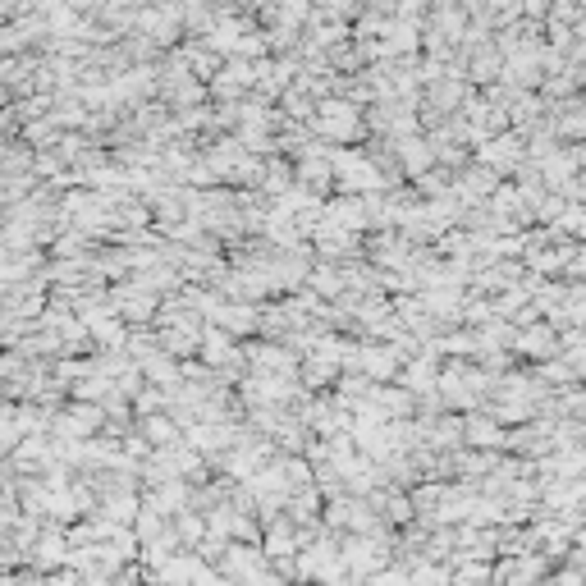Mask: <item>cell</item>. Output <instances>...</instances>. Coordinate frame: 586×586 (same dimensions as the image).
I'll use <instances>...</instances> for the list:
<instances>
[{
  "label": "cell",
  "instance_id": "7a4b0ae2",
  "mask_svg": "<svg viewBox=\"0 0 586 586\" xmlns=\"http://www.w3.org/2000/svg\"><path fill=\"white\" fill-rule=\"evenodd\" d=\"M28 564L37 568V573H55V568H65L69 564V550L55 536H46L42 545H33V554H28Z\"/></svg>",
  "mask_w": 586,
  "mask_h": 586
},
{
  "label": "cell",
  "instance_id": "277c9868",
  "mask_svg": "<svg viewBox=\"0 0 586 586\" xmlns=\"http://www.w3.org/2000/svg\"><path fill=\"white\" fill-rule=\"evenodd\" d=\"M179 532H184V536H188V541H197V536H202V527H197V522H193V518H184V522H179Z\"/></svg>",
  "mask_w": 586,
  "mask_h": 586
},
{
  "label": "cell",
  "instance_id": "6da1fadb",
  "mask_svg": "<svg viewBox=\"0 0 586 586\" xmlns=\"http://www.w3.org/2000/svg\"><path fill=\"white\" fill-rule=\"evenodd\" d=\"M220 573L234 577V582H248L252 573H261V554H257V545H229V554L220 559Z\"/></svg>",
  "mask_w": 586,
  "mask_h": 586
},
{
  "label": "cell",
  "instance_id": "3957f363",
  "mask_svg": "<svg viewBox=\"0 0 586 586\" xmlns=\"http://www.w3.org/2000/svg\"><path fill=\"white\" fill-rule=\"evenodd\" d=\"M371 586H417V582H413V573H399V568H394V573H376Z\"/></svg>",
  "mask_w": 586,
  "mask_h": 586
}]
</instances>
